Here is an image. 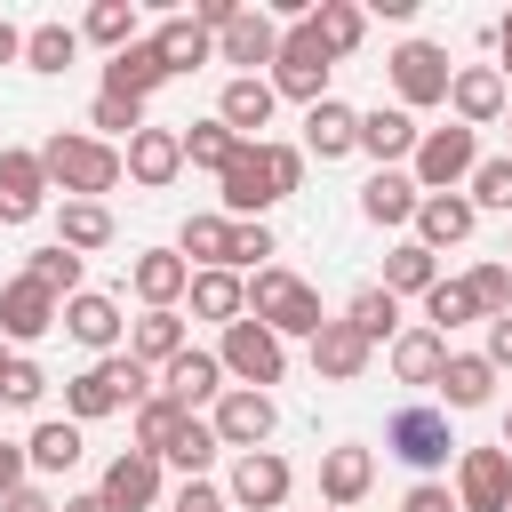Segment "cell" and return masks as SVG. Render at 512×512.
Returning <instances> with one entry per match:
<instances>
[{"label":"cell","mask_w":512,"mask_h":512,"mask_svg":"<svg viewBox=\"0 0 512 512\" xmlns=\"http://www.w3.org/2000/svg\"><path fill=\"white\" fill-rule=\"evenodd\" d=\"M216 184H224V216L232 224H264V208H280L304 184V152L296 144H272V136L264 144H240Z\"/></svg>","instance_id":"6da1fadb"},{"label":"cell","mask_w":512,"mask_h":512,"mask_svg":"<svg viewBox=\"0 0 512 512\" xmlns=\"http://www.w3.org/2000/svg\"><path fill=\"white\" fill-rule=\"evenodd\" d=\"M40 176L64 192V200H104L128 168H120V144H104V136H80V128H56L48 144H40Z\"/></svg>","instance_id":"7a4b0ae2"},{"label":"cell","mask_w":512,"mask_h":512,"mask_svg":"<svg viewBox=\"0 0 512 512\" xmlns=\"http://www.w3.org/2000/svg\"><path fill=\"white\" fill-rule=\"evenodd\" d=\"M152 400V376L128 360V352H104L96 368H80L72 384H64V416L72 424H96V416H112V408H144Z\"/></svg>","instance_id":"3957f363"},{"label":"cell","mask_w":512,"mask_h":512,"mask_svg":"<svg viewBox=\"0 0 512 512\" xmlns=\"http://www.w3.org/2000/svg\"><path fill=\"white\" fill-rule=\"evenodd\" d=\"M248 320H264L272 336H320V288H304L288 264H264L256 280H248Z\"/></svg>","instance_id":"277c9868"},{"label":"cell","mask_w":512,"mask_h":512,"mask_svg":"<svg viewBox=\"0 0 512 512\" xmlns=\"http://www.w3.org/2000/svg\"><path fill=\"white\" fill-rule=\"evenodd\" d=\"M472 168H480V136L472 128H424L416 136V152H408V184L416 192H456V184H472Z\"/></svg>","instance_id":"5b68a950"},{"label":"cell","mask_w":512,"mask_h":512,"mask_svg":"<svg viewBox=\"0 0 512 512\" xmlns=\"http://www.w3.org/2000/svg\"><path fill=\"white\" fill-rule=\"evenodd\" d=\"M328 72H336V64L320 56L312 24H288V32H280V48H272V72H264V80H272V96H296V104L312 112V104L328 96Z\"/></svg>","instance_id":"8992f818"},{"label":"cell","mask_w":512,"mask_h":512,"mask_svg":"<svg viewBox=\"0 0 512 512\" xmlns=\"http://www.w3.org/2000/svg\"><path fill=\"white\" fill-rule=\"evenodd\" d=\"M216 360H224V376H240V392H264V384H280V368H288V352H280V336L264 328V320H232L224 328V344H216Z\"/></svg>","instance_id":"52a82bcc"},{"label":"cell","mask_w":512,"mask_h":512,"mask_svg":"<svg viewBox=\"0 0 512 512\" xmlns=\"http://www.w3.org/2000/svg\"><path fill=\"white\" fill-rule=\"evenodd\" d=\"M448 80H456L448 48H432V40H400V48H392V88H400V112L448 104Z\"/></svg>","instance_id":"ba28073f"},{"label":"cell","mask_w":512,"mask_h":512,"mask_svg":"<svg viewBox=\"0 0 512 512\" xmlns=\"http://www.w3.org/2000/svg\"><path fill=\"white\" fill-rule=\"evenodd\" d=\"M384 448H392L400 464H416V472H440V464L456 456V432H448V408H400V416L384 424Z\"/></svg>","instance_id":"9c48e42d"},{"label":"cell","mask_w":512,"mask_h":512,"mask_svg":"<svg viewBox=\"0 0 512 512\" xmlns=\"http://www.w3.org/2000/svg\"><path fill=\"white\" fill-rule=\"evenodd\" d=\"M288 488H296L288 456H272V448H248V456H232L224 504H240V512H280V504H288Z\"/></svg>","instance_id":"30bf717a"},{"label":"cell","mask_w":512,"mask_h":512,"mask_svg":"<svg viewBox=\"0 0 512 512\" xmlns=\"http://www.w3.org/2000/svg\"><path fill=\"white\" fill-rule=\"evenodd\" d=\"M456 512H512V456L456 448Z\"/></svg>","instance_id":"8fae6325"},{"label":"cell","mask_w":512,"mask_h":512,"mask_svg":"<svg viewBox=\"0 0 512 512\" xmlns=\"http://www.w3.org/2000/svg\"><path fill=\"white\" fill-rule=\"evenodd\" d=\"M272 424H280L272 392H240V384H232V392L208 408V432H216V448H240V456H248V448H264V440H272Z\"/></svg>","instance_id":"7c38bea8"},{"label":"cell","mask_w":512,"mask_h":512,"mask_svg":"<svg viewBox=\"0 0 512 512\" xmlns=\"http://www.w3.org/2000/svg\"><path fill=\"white\" fill-rule=\"evenodd\" d=\"M448 104H456V128H496L504 112H512V96H504V72L496 64H464L456 80H448Z\"/></svg>","instance_id":"4fadbf2b"},{"label":"cell","mask_w":512,"mask_h":512,"mask_svg":"<svg viewBox=\"0 0 512 512\" xmlns=\"http://www.w3.org/2000/svg\"><path fill=\"white\" fill-rule=\"evenodd\" d=\"M368 360H376V344H368L352 320H320V336H312V376H320V384H360Z\"/></svg>","instance_id":"5bb4252c"},{"label":"cell","mask_w":512,"mask_h":512,"mask_svg":"<svg viewBox=\"0 0 512 512\" xmlns=\"http://www.w3.org/2000/svg\"><path fill=\"white\" fill-rule=\"evenodd\" d=\"M160 400H176L184 416H192V408H216V400H224V360H216V352H192V344H184V352H176V360L160 368Z\"/></svg>","instance_id":"9a60e30c"},{"label":"cell","mask_w":512,"mask_h":512,"mask_svg":"<svg viewBox=\"0 0 512 512\" xmlns=\"http://www.w3.org/2000/svg\"><path fill=\"white\" fill-rule=\"evenodd\" d=\"M120 168H128V176H136L144 192H160V184H176V176H184V136H176V128H152V120H144V128L128 136Z\"/></svg>","instance_id":"2e32d148"},{"label":"cell","mask_w":512,"mask_h":512,"mask_svg":"<svg viewBox=\"0 0 512 512\" xmlns=\"http://www.w3.org/2000/svg\"><path fill=\"white\" fill-rule=\"evenodd\" d=\"M56 312H64V304H56L40 280H24V272L0 288V336H8V344H40V336L56 328Z\"/></svg>","instance_id":"e0dca14e"},{"label":"cell","mask_w":512,"mask_h":512,"mask_svg":"<svg viewBox=\"0 0 512 512\" xmlns=\"http://www.w3.org/2000/svg\"><path fill=\"white\" fill-rule=\"evenodd\" d=\"M112 512H152L160 504V456H144V448H120L112 464H104V488H96Z\"/></svg>","instance_id":"ac0fdd59"},{"label":"cell","mask_w":512,"mask_h":512,"mask_svg":"<svg viewBox=\"0 0 512 512\" xmlns=\"http://www.w3.org/2000/svg\"><path fill=\"white\" fill-rule=\"evenodd\" d=\"M368 488H376V456H368L360 440H344V448L320 456V504H328V512H352Z\"/></svg>","instance_id":"d6986e66"},{"label":"cell","mask_w":512,"mask_h":512,"mask_svg":"<svg viewBox=\"0 0 512 512\" xmlns=\"http://www.w3.org/2000/svg\"><path fill=\"white\" fill-rule=\"evenodd\" d=\"M48 208V176H40V152H0V224H32Z\"/></svg>","instance_id":"ffe728a7"},{"label":"cell","mask_w":512,"mask_h":512,"mask_svg":"<svg viewBox=\"0 0 512 512\" xmlns=\"http://www.w3.org/2000/svg\"><path fill=\"white\" fill-rule=\"evenodd\" d=\"M272 104H280V96H272V80H248V72H240V80H224V96H216V120H224L240 144H264V128H272Z\"/></svg>","instance_id":"44dd1931"},{"label":"cell","mask_w":512,"mask_h":512,"mask_svg":"<svg viewBox=\"0 0 512 512\" xmlns=\"http://www.w3.org/2000/svg\"><path fill=\"white\" fill-rule=\"evenodd\" d=\"M472 224H480V208L464 200V192H424L416 200V248H456V240H472Z\"/></svg>","instance_id":"7402d4cb"},{"label":"cell","mask_w":512,"mask_h":512,"mask_svg":"<svg viewBox=\"0 0 512 512\" xmlns=\"http://www.w3.org/2000/svg\"><path fill=\"white\" fill-rule=\"evenodd\" d=\"M128 288L144 296V312H176V296L192 288V264H184L176 248H144V256L128 264Z\"/></svg>","instance_id":"603a6c76"},{"label":"cell","mask_w":512,"mask_h":512,"mask_svg":"<svg viewBox=\"0 0 512 512\" xmlns=\"http://www.w3.org/2000/svg\"><path fill=\"white\" fill-rule=\"evenodd\" d=\"M56 328H72V336H80V344H88V352L104 360V352H120V328H128V320H120V304H112V296H96V288H80V296H64V312H56Z\"/></svg>","instance_id":"cb8c5ba5"},{"label":"cell","mask_w":512,"mask_h":512,"mask_svg":"<svg viewBox=\"0 0 512 512\" xmlns=\"http://www.w3.org/2000/svg\"><path fill=\"white\" fill-rule=\"evenodd\" d=\"M296 152H312V160H344V152H360V112L336 104V96H320V104L304 112V144H296Z\"/></svg>","instance_id":"d4e9b609"},{"label":"cell","mask_w":512,"mask_h":512,"mask_svg":"<svg viewBox=\"0 0 512 512\" xmlns=\"http://www.w3.org/2000/svg\"><path fill=\"white\" fill-rule=\"evenodd\" d=\"M272 48H280V24H272L264 8H240V16L216 32V56H224V64H248V80H256V64H272Z\"/></svg>","instance_id":"484cf974"},{"label":"cell","mask_w":512,"mask_h":512,"mask_svg":"<svg viewBox=\"0 0 512 512\" xmlns=\"http://www.w3.org/2000/svg\"><path fill=\"white\" fill-rule=\"evenodd\" d=\"M416 112H400V104H376V112H360V152L376 160V168H392V160H408L416 152Z\"/></svg>","instance_id":"4316f807"},{"label":"cell","mask_w":512,"mask_h":512,"mask_svg":"<svg viewBox=\"0 0 512 512\" xmlns=\"http://www.w3.org/2000/svg\"><path fill=\"white\" fill-rule=\"evenodd\" d=\"M152 88H168V64H160V48H152V40L120 48V56L104 64V96H128V104H144Z\"/></svg>","instance_id":"83f0119b"},{"label":"cell","mask_w":512,"mask_h":512,"mask_svg":"<svg viewBox=\"0 0 512 512\" xmlns=\"http://www.w3.org/2000/svg\"><path fill=\"white\" fill-rule=\"evenodd\" d=\"M416 200H424V192H416L400 168H376V176L360 184V216H368V224H416Z\"/></svg>","instance_id":"f1b7e54d"},{"label":"cell","mask_w":512,"mask_h":512,"mask_svg":"<svg viewBox=\"0 0 512 512\" xmlns=\"http://www.w3.org/2000/svg\"><path fill=\"white\" fill-rule=\"evenodd\" d=\"M440 368H448V336H432V328H400L392 336V376L400 384H440Z\"/></svg>","instance_id":"f546056e"},{"label":"cell","mask_w":512,"mask_h":512,"mask_svg":"<svg viewBox=\"0 0 512 512\" xmlns=\"http://www.w3.org/2000/svg\"><path fill=\"white\" fill-rule=\"evenodd\" d=\"M304 24H312V40H320V56L336 64V56H352L360 48V32H368V16L352 8V0H320V8H304Z\"/></svg>","instance_id":"4dcf8cb0"},{"label":"cell","mask_w":512,"mask_h":512,"mask_svg":"<svg viewBox=\"0 0 512 512\" xmlns=\"http://www.w3.org/2000/svg\"><path fill=\"white\" fill-rule=\"evenodd\" d=\"M152 48H160V64H168V80H176V72H200V64L216 56V32H200L192 16H168V24L152 32Z\"/></svg>","instance_id":"1f68e13d"},{"label":"cell","mask_w":512,"mask_h":512,"mask_svg":"<svg viewBox=\"0 0 512 512\" xmlns=\"http://www.w3.org/2000/svg\"><path fill=\"white\" fill-rule=\"evenodd\" d=\"M56 248H72V256L112 248V208H104V200H64V208H56Z\"/></svg>","instance_id":"d6a6232c"},{"label":"cell","mask_w":512,"mask_h":512,"mask_svg":"<svg viewBox=\"0 0 512 512\" xmlns=\"http://www.w3.org/2000/svg\"><path fill=\"white\" fill-rule=\"evenodd\" d=\"M176 352H184V312H144L128 328V360L136 368H168Z\"/></svg>","instance_id":"836d02e7"},{"label":"cell","mask_w":512,"mask_h":512,"mask_svg":"<svg viewBox=\"0 0 512 512\" xmlns=\"http://www.w3.org/2000/svg\"><path fill=\"white\" fill-rule=\"evenodd\" d=\"M440 400H448V408H488V400H496V368H488L480 352H448V368H440Z\"/></svg>","instance_id":"e575fe53"},{"label":"cell","mask_w":512,"mask_h":512,"mask_svg":"<svg viewBox=\"0 0 512 512\" xmlns=\"http://www.w3.org/2000/svg\"><path fill=\"white\" fill-rule=\"evenodd\" d=\"M184 296H192V312H200V320H224V328L248 312V280H240V272H192V288H184Z\"/></svg>","instance_id":"d590c367"},{"label":"cell","mask_w":512,"mask_h":512,"mask_svg":"<svg viewBox=\"0 0 512 512\" xmlns=\"http://www.w3.org/2000/svg\"><path fill=\"white\" fill-rule=\"evenodd\" d=\"M24 464H32V472H72V464H80V424H72V416H48V424H32V440H24Z\"/></svg>","instance_id":"8d00e7d4"},{"label":"cell","mask_w":512,"mask_h":512,"mask_svg":"<svg viewBox=\"0 0 512 512\" xmlns=\"http://www.w3.org/2000/svg\"><path fill=\"white\" fill-rule=\"evenodd\" d=\"M224 248H232V216H184L176 256H184L192 272H224Z\"/></svg>","instance_id":"74e56055"},{"label":"cell","mask_w":512,"mask_h":512,"mask_svg":"<svg viewBox=\"0 0 512 512\" xmlns=\"http://www.w3.org/2000/svg\"><path fill=\"white\" fill-rule=\"evenodd\" d=\"M432 280H440V256H432V248L400 240V248L384 256V296H424Z\"/></svg>","instance_id":"f35d334b"},{"label":"cell","mask_w":512,"mask_h":512,"mask_svg":"<svg viewBox=\"0 0 512 512\" xmlns=\"http://www.w3.org/2000/svg\"><path fill=\"white\" fill-rule=\"evenodd\" d=\"M184 136V168H208V176H224V160L240 152V136L224 128V120H192V128H176Z\"/></svg>","instance_id":"ab89813d"},{"label":"cell","mask_w":512,"mask_h":512,"mask_svg":"<svg viewBox=\"0 0 512 512\" xmlns=\"http://www.w3.org/2000/svg\"><path fill=\"white\" fill-rule=\"evenodd\" d=\"M464 320H480L472 288H464V280H432V288H424V328L448 336V328H464Z\"/></svg>","instance_id":"60d3db41"},{"label":"cell","mask_w":512,"mask_h":512,"mask_svg":"<svg viewBox=\"0 0 512 512\" xmlns=\"http://www.w3.org/2000/svg\"><path fill=\"white\" fill-rule=\"evenodd\" d=\"M80 40H96V48H112V56L136 48V8H128V0H96L88 24H80Z\"/></svg>","instance_id":"b9f144b4"},{"label":"cell","mask_w":512,"mask_h":512,"mask_svg":"<svg viewBox=\"0 0 512 512\" xmlns=\"http://www.w3.org/2000/svg\"><path fill=\"white\" fill-rule=\"evenodd\" d=\"M72 56H80V32H72V24H32V32H24V64H32V72H64Z\"/></svg>","instance_id":"7bdbcfd3"},{"label":"cell","mask_w":512,"mask_h":512,"mask_svg":"<svg viewBox=\"0 0 512 512\" xmlns=\"http://www.w3.org/2000/svg\"><path fill=\"white\" fill-rule=\"evenodd\" d=\"M24 280H40V288H48L56 304H64V296H80V256L48 240V248H32V264H24Z\"/></svg>","instance_id":"ee69618b"},{"label":"cell","mask_w":512,"mask_h":512,"mask_svg":"<svg viewBox=\"0 0 512 512\" xmlns=\"http://www.w3.org/2000/svg\"><path fill=\"white\" fill-rule=\"evenodd\" d=\"M184 424H192V416H184L176 400H160V392H152V400L136 408V448H144V456H168V440H176Z\"/></svg>","instance_id":"f6af8a7d"},{"label":"cell","mask_w":512,"mask_h":512,"mask_svg":"<svg viewBox=\"0 0 512 512\" xmlns=\"http://www.w3.org/2000/svg\"><path fill=\"white\" fill-rule=\"evenodd\" d=\"M344 320H352V328L376 344V336H392V328H400V296H384V288H360V296L344 304Z\"/></svg>","instance_id":"bcb514c9"},{"label":"cell","mask_w":512,"mask_h":512,"mask_svg":"<svg viewBox=\"0 0 512 512\" xmlns=\"http://www.w3.org/2000/svg\"><path fill=\"white\" fill-rule=\"evenodd\" d=\"M160 464H176V472H184V480H200V472H208V464H216V432H208V424H200V416H192V424H184V432H176V440H168V456H160Z\"/></svg>","instance_id":"7dc6e473"},{"label":"cell","mask_w":512,"mask_h":512,"mask_svg":"<svg viewBox=\"0 0 512 512\" xmlns=\"http://www.w3.org/2000/svg\"><path fill=\"white\" fill-rule=\"evenodd\" d=\"M40 392H48V376H40V360H24V352H8V360H0V400H8V408H40Z\"/></svg>","instance_id":"c3c4849f"},{"label":"cell","mask_w":512,"mask_h":512,"mask_svg":"<svg viewBox=\"0 0 512 512\" xmlns=\"http://www.w3.org/2000/svg\"><path fill=\"white\" fill-rule=\"evenodd\" d=\"M472 208H504L512 216V152H496V160H480L472 168V192H464Z\"/></svg>","instance_id":"681fc988"},{"label":"cell","mask_w":512,"mask_h":512,"mask_svg":"<svg viewBox=\"0 0 512 512\" xmlns=\"http://www.w3.org/2000/svg\"><path fill=\"white\" fill-rule=\"evenodd\" d=\"M464 288H472L480 320H504V312H512V264H480V272H472Z\"/></svg>","instance_id":"f907efd6"},{"label":"cell","mask_w":512,"mask_h":512,"mask_svg":"<svg viewBox=\"0 0 512 512\" xmlns=\"http://www.w3.org/2000/svg\"><path fill=\"white\" fill-rule=\"evenodd\" d=\"M88 128H104V144H112V136H136V128H144V104H128V96H104V88H96Z\"/></svg>","instance_id":"816d5d0a"},{"label":"cell","mask_w":512,"mask_h":512,"mask_svg":"<svg viewBox=\"0 0 512 512\" xmlns=\"http://www.w3.org/2000/svg\"><path fill=\"white\" fill-rule=\"evenodd\" d=\"M264 256H272V232L264 224H232V248H224V272H264Z\"/></svg>","instance_id":"f5cc1de1"},{"label":"cell","mask_w":512,"mask_h":512,"mask_svg":"<svg viewBox=\"0 0 512 512\" xmlns=\"http://www.w3.org/2000/svg\"><path fill=\"white\" fill-rule=\"evenodd\" d=\"M400 512H456V496H448L440 480H416V488L400 496Z\"/></svg>","instance_id":"db71d44e"},{"label":"cell","mask_w":512,"mask_h":512,"mask_svg":"<svg viewBox=\"0 0 512 512\" xmlns=\"http://www.w3.org/2000/svg\"><path fill=\"white\" fill-rule=\"evenodd\" d=\"M168 512H224V488H208V480H184Z\"/></svg>","instance_id":"11a10c76"},{"label":"cell","mask_w":512,"mask_h":512,"mask_svg":"<svg viewBox=\"0 0 512 512\" xmlns=\"http://www.w3.org/2000/svg\"><path fill=\"white\" fill-rule=\"evenodd\" d=\"M24 472H32V464H24V448H16V440H0V504L24 488Z\"/></svg>","instance_id":"9f6ffc18"},{"label":"cell","mask_w":512,"mask_h":512,"mask_svg":"<svg viewBox=\"0 0 512 512\" xmlns=\"http://www.w3.org/2000/svg\"><path fill=\"white\" fill-rule=\"evenodd\" d=\"M488 368H512V312L504 320H488V352H480Z\"/></svg>","instance_id":"6f0895ef"},{"label":"cell","mask_w":512,"mask_h":512,"mask_svg":"<svg viewBox=\"0 0 512 512\" xmlns=\"http://www.w3.org/2000/svg\"><path fill=\"white\" fill-rule=\"evenodd\" d=\"M0 64H24V32H16L8 16H0Z\"/></svg>","instance_id":"680465c9"},{"label":"cell","mask_w":512,"mask_h":512,"mask_svg":"<svg viewBox=\"0 0 512 512\" xmlns=\"http://www.w3.org/2000/svg\"><path fill=\"white\" fill-rule=\"evenodd\" d=\"M0 512H56V504H48V496H40V488H16V496H8V504H0Z\"/></svg>","instance_id":"91938a15"},{"label":"cell","mask_w":512,"mask_h":512,"mask_svg":"<svg viewBox=\"0 0 512 512\" xmlns=\"http://www.w3.org/2000/svg\"><path fill=\"white\" fill-rule=\"evenodd\" d=\"M56 512H112V504H104V496H96V488H88V496H64V504H56Z\"/></svg>","instance_id":"94428289"},{"label":"cell","mask_w":512,"mask_h":512,"mask_svg":"<svg viewBox=\"0 0 512 512\" xmlns=\"http://www.w3.org/2000/svg\"><path fill=\"white\" fill-rule=\"evenodd\" d=\"M496 56H504V64H496V72H504V80H512V16H504V24H496Z\"/></svg>","instance_id":"6125c7cd"},{"label":"cell","mask_w":512,"mask_h":512,"mask_svg":"<svg viewBox=\"0 0 512 512\" xmlns=\"http://www.w3.org/2000/svg\"><path fill=\"white\" fill-rule=\"evenodd\" d=\"M496 448H504V456H512V416H504V440H496Z\"/></svg>","instance_id":"be15d7a7"},{"label":"cell","mask_w":512,"mask_h":512,"mask_svg":"<svg viewBox=\"0 0 512 512\" xmlns=\"http://www.w3.org/2000/svg\"><path fill=\"white\" fill-rule=\"evenodd\" d=\"M504 120H512V112H504Z\"/></svg>","instance_id":"e7e4bbea"},{"label":"cell","mask_w":512,"mask_h":512,"mask_svg":"<svg viewBox=\"0 0 512 512\" xmlns=\"http://www.w3.org/2000/svg\"><path fill=\"white\" fill-rule=\"evenodd\" d=\"M0 360H8V352H0Z\"/></svg>","instance_id":"03108f58"},{"label":"cell","mask_w":512,"mask_h":512,"mask_svg":"<svg viewBox=\"0 0 512 512\" xmlns=\"http://www.w3.org/2000/svg\"><path fill=\"white\" fill-rule=\"evenodd\" d=\"M504 256H512V248H504Z\"/></svg>","instance_id":"003e7915"}]
</instances>
